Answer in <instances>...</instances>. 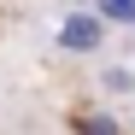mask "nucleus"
<instances>
[{
  "mask_svg": "<svg viewBox=\"0 0 135 135\" xmlns=\"http://www.w3.org/2000/svg\"><path fill=\"white\" fill-rule=\"evenodd\" d=\"M59 47L65 53H100L106 47V18L100 12H71L59 24Z\"/></svg>",
  "mask_w": 135,
  "mask_h": 135,
  "instance_id": "1",
  "label": "nucleus"
},
{
  "mask_svg": "<svg viewBox=\"0 0 135 135\" xmlns=\"http://www.w3.org/2000/svg\"><path fill=\"white\" fill-rule=\"evenodd\" d=\"M94 12L106 24H135V0H94Z\"/></svg>",
  "mask_w": 135,
  "mask_h": 135,
  "instance_id": "2",
  "label": "nucleus"
},
{
  "mask_svg": "<svg viewBox=\"0 0 135 135\" xmlns=\"http://www.w3.org/2000/svg\"><path fill=\"white\" fill-rule=\"evenodd\" d=\"M76 135H123V129L112 123L106 112H82V118H76Z\"/></svg>",
  "mask_w": 135,
  "mask_h": 135,
  "instance_id": "3",
  "label": "nucleus"
},
{
  "mask_svg": "<svg viewBox=\"0 0 135 135\" xmlns=\"http://www.w3.org/2000/svg\"><path fill=\"white\" fill-rule=\"evenodd\" d=\"M106 88H118V94H123V88H135V71H106Z\"/></svg>",
  "mask_w": 135,
  "mask_h": 135,
  "instance_id": "4",
  "label": "nucleus"
}]
</instances>
